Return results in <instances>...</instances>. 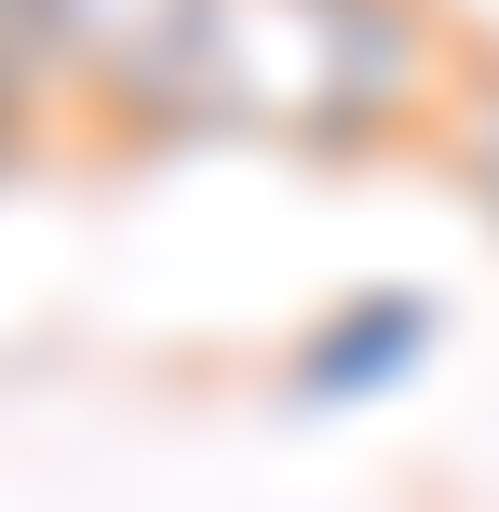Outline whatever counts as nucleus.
<instances>
[{"instance_id":"f03ea898","label":"nucleus","mask_w":499,"mask_h":512,"mask_svg":"<svg viewBox=\"0 0 499 512\" xmlns=\"http://www.w3.org/2000/svg\"><path fill=\"white\" fill-rule=\"evenodd\" d=\"M230 0H54V122L95 135H216Z\"/></svg>"},{"instance_id":"423d86ee","label":"nucleus","mask_w":499,"mask_h":512,"mask_svg":"<svg viewBox=\"0 0 499 512\" xmlns=\"http://www.w3.org/2000/svg\"><path fill=\"white\" fill-rule=\"evenodd\" d=\"M27 149H41V108H14V95H0V189L27 176Z\"/></svg>"},{"instance_id":"7ed1b4c3","label":"nucleus","mask_w":499,"mask_h":512,"mask_svg":"<svg viewBox=\"0 0 499 512\" xmlns=\"http://www.w3.org/2000/svg\"><path fill=\"white\" fill-rule=\"evenodd\" d=\"M432 337H446V297H419V283H365V297L311 310L284 351V405H378V391H405L432 364Z\"/></svg>"},{"instance_id":"39448f33","label":"nucleus","mask_w":499,"mask_h":512,"mask_svg":"<svg viewBox=\"0 0 499 512\" xmlns=\"http://www.w3.org/2000/svg\"><path fill=\"white\" fill-rule=\"evenodd\" d=\"M0 95L54 122V0H0Z\"/></svg>"},{"instance_id":"20e7f679","label":"nucleus","mask_w":499,"mask_h":512,"mask_svg":"<svg viewBox=\"0 0 499 512\" xmlns=\"http://www.w3.org/2000/svg\"><path fill=\"white\" fill-rule=\"evenodd\" d=\"M432 176L499 230V27L459 41V81H446V122H432Z\"/></svg>"},{"instance_id":"f257e3e1","label":"nucleus","mask_w":499,"mask_h":512,"mask_svg":"<svg viewBox=\"0 0 499 512\" xmlns=\"http://www.w3.org/2000/svg\"><path fill=\"white\" fill-rule=\"evenodd\" d=\"M473 14L459 0H230L216 41V135L297 162H432Z\"/></svg>"}]
</instances>
